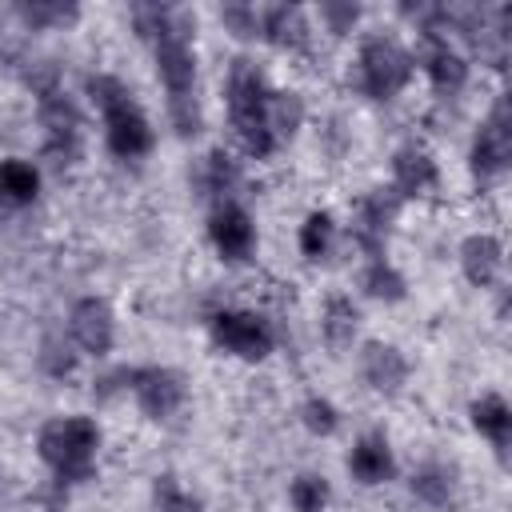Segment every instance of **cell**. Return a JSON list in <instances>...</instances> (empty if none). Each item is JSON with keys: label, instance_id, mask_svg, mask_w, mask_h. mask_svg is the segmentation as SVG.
<instances>
[{"label": "cell", "instance_id": "16", "mask_svg": "<svg viewBox=\"0 0 512 512\" xmlns=\"http://www.w3.org/2000/svg\"><path fill=\"white\" fill-rule=\"evenodd\" d=\"M348 472H352V480H356V484H364V488L392 480V472H396V460H392V448H388V440H384L380 432H368V436H360V440L352 444V452H348Z\"/></svg>", "mask_w": 512, "mask_h": 512}, {"label": "cell", "instance_id": "25", "mask_svg": "<svg viewBox=\"0 0 512 512\" xmlns=\"http://www.w3.org/2000/svg\"><path fill=\"white\" fill-rule=\"evenodd\" d=\"M288 500H292L296 512H324L328 500H332V488H328L324 476H316V472H300V476L288 484Z\"/></svg>", "mask_w": 512, "mask_h": 512}, {"label": "cell", "instance_id": "7", "mask_svg": "<svg viewBox=\"0 0 512 512\" xmlns=\"http://www.w3.org/2000/svg\"><path fill=\"white\" fill-rule=\"evenodd\" d=\"M68 332H72V344L88 356H108L112 352V340H116V316H112V304L100 300V296H84L72 304L68 312Z\"/></svg>", "mask_w": 512, "mask_h": 512}, {"label": "cell", "instance_id": "2", "mask_svg": "<svg viewBox=\"0 0 512 512\" xmlns=\"http://www.w3.org/2000/svg\"><path fill=\"white\" fill-rule=\"evenodd\" d=\"M36 448L60 484H80V480H92V472H96L100 428L88 416H52L40 428Z\"/></svg>", "mask_w": 512, "mask_h": 512}, {"label": "cell", "instance_id": "5", "mask_svg": "<svg viewBox=\"0 0 512 512\" xmlns=\"http://www.w3.org/2000/svg\"><path fill=\"white\" fill-rule=\"evenodd\" d=\"M208 332L216 340V348L240 356V360H264L272 352V328L256 316V312H240V308H224L208 320Z\"/></svg>", "mask_w": 512, "mask_h": 512}, {"label": "cell", "instance_id": "22", "mask_svg": "<svg viewBox=\"0 0 512 512\" xmlns=\"http://www.w3.org/2000/svg\"><path fill=\"white\" fill-rule=\"evenodd\" d=\"M36 192H40V172H36V164L16 160V156L0 160V200H8V204H32Z\"/></svg>", "mask_w": 512, "mask_h": 512}, {"label": "cell", "instance_id": "31", "mask_svg": "<svg viewBox=\"0 0 512 512\" xmlns=\"http://www.w3.org/2000/svg\"><path fill=\"white\" fill-rule=\"evenodd\" d=\"M320 20H324V28L332 32V36H344V32H352L356 28V20H360V4H352V0H328V4H320Z\"/></svg>", "mask_w": 512, "mask_h": 512}, {"label": "cell", "instance_id": "13", "mask_svg": "<svg viewBox=\"0 0 512 512\" xmlns=\"http://www.w3.org/2000/svg\"><path fill=\"white\" fill-rule=\"evenodd\" d=\"M460 272L472 288H492L504 272V244L492 232H476L460 244Z\"/></svg>", "mask_w": 512, "mask_h": 512}, {"label": "cell", "instance_id": "11", "mask_svg": "<svg viewBox=\"0 0 512 512\" xmlns=\"http://www.w3.org/2000/svg\"><path fill=\"white\" fill-rule=\"evenodd\" d=\"M420 68H424L428 84L440 96H456L468 84V60L448 44V36H424V44H420Z\"/></svg>", "mask_w": 512, "mask_h": 512}, {"label": "cell", "instance_id": "30", "mask_svg": "<svg viewBox=\"0 0 512 512\" xmlns=\"http://www.w3.org/2000/svg\"><path fill=\"white\" fill-rule=\"evenodd\" d=\"M40 368H44L48 376H72L76 352H72L60 336H44V344H40Z\"/></svg>", "mask_w": 512, "mask_h": 512}, {"label": "cell", "instance_id": "14", "mask_svg": "<svg viewBox=\"0 0 512 512\" xmlns=\"http://www.w3.org/2000/svg\"><path fill=\"white\" fill-rule=\"evenodd\" d=\"M260 36L280 52H304L312 40V28L296 4H268L260 12Z\"/></svg>", "mask_w": 512, "mask_h": 512}, {"label": "cell", "instance_id": "27", "mask_svg": "<svg viewBox=\"0 0 512 512\" xmlns=\"http://www.w3.org/2000/svg\"><path fill=\"white\" fill-rule=\"evenodd\" d=\"M200 184H204L212 196H224V192H232V184H236V164L228 160V152L212 148V152L204 156V176H200Z\"/></svg>", "mask_w": 512, "mask_h": 512}, {"label": "cell", "instance_id": "12", "mask_svg": "<svg viewBox=\"0 0 512 512\" xmlns=\"http://www.w3.org/2000/svg\"><path fill=\"white\" fill-rule=\"evenodd\" d=\"M360 376L372 392L380 396H396L404 384H408V360L396 344H384V340H368L360 348Z\"/></svg>", "mask_w": 512, "mask_h": 512}, {"label": "cell", "instance_id": "4", "mask_svg": "<svg viewBox=\"0 0 512 512\" xmlns=\"http://www.w3.org/2000/svg\"><path fill=\"white\" fill-rule=\"evenodd\" d=\"M508 160H512V112H508V96H496V104L488 108V116L472 136L468 164L476 180H492L508 168Z\"/></svg>", "mask_w": 512, "mask_h": 512}, {"label": "cell", "instance_id": "28", "mask_svg": "<svg viewBox=\"0 0 512 512\" xmlns=\"http://www.w3.org/2000/svg\"><path fill=\"white\" fill-rule=\"evenodd\" d=\"M300 420H304V428H308L312 436H332V432L340 428V412H336V404L324 400V396H308L304 408H300Z\"/></svg>", "mask_w": 512, "mask_h": 512}, {"label": "cell", "instance_id": "29", "mask_svg": "<svg viewBox=\"0 0 512 512\" xmlns=\"http://www.w3.org/2000/svg\"><path fill=\"white\" fill-rule=\"evenodd\" d=\"M220 20H224V28H228L232 36H240V40H256V36H260V12H256L252 4H224V8H220Z\"/></svg>", "mask_w": 512, "mask_h": 512}, {"label": "cell", "instance_id": "26", "mask_svg": "<svg viewBox=\"0 0 512 512\" xmlns=\"http://www.w3.org/2000/svg\"><path fill=\"white\" fill-rule=\"evenodd\" d=\"M152 500H156V512H204V504L192 492H184L176 484V476H156Z\"/></svg>", "mask_w": 512, "mask_h": 512}, {"label": "cell", "instance_id": "15", "mask_svg": "<svg viewBox=\"0 0 512 512\" xmlns=\"http://www.w3.org/2000/svg\"><path fill=\"white\" fill-rule=\"evenodd\" d=\"M436 180H440L436 160H432L424 148L408 144V148H400V152L392 156V188L400 192V200H412V196L432 192Z\"/></svg>", "mask_w": 512, "mask_h": 512}, {"label": "cell", "instance_id": "21", "mask_svg": "<svg viewBox=\"0 0 512 512\" xmlns=\"http://www.w3.org/2000/svg\"><path fill=\"white\" fill-rule=\"evenodd\" d=\"M412 496L428 508H448L456 500V472L448 464H424L412 472Z\"/></svg>", "mask_w": 512, "mask_h": 512}, {"label": "cell", "instance_id": "3", "mask_svg": "<svg viewBox=\"0 0 512 512\" xmlns=\"http://www.w3.org/2000/svg\"><path fill=\"white\" fill-rule=\"evenodd\" d=\"M356 80H360L364 96L392 100L412 80V52L404 44H396L392 36H368L356 56Z\"/></svg>", "mask_w": 512, "mask_h": 512}, {"label": "cell", "instance_id": "23", "mask_svg": "<svg viewBox=\"0 0 512 512\" xmlns=\"http://www.w3.org/2000/svg\"><path fill=\"white\" fill-rule=\"evenodd\" d=\"M360 284H364V292H368L372 300H380V304H400V300L408 296V280H404L388 260H380V256L364 268Z\"/></svg>", "mask_w": 512, "mask_h": 512}, {"label": "cell", "instance_id": "20", "mask_svg": "<svg viewBox=\"0 0 512 512\" xmlns=\"http://www.w3.org/2000/svg\"><path fill=\"white\" fill-rule=\"evenodd\" d=\"M12 12L24 28H72L80 20V4L72 0H24Z\"/></svg>", "mask_w": 512, "mask_h": 512}, {"label": "cell", "instance_id": "8", "mask_svg": "<svg viewBox=\"0 0 512 512\" xmlns=\"http://www.w3.org/2000/svg\"><path fill=\"white\" fill-rule=\"evenodd\" d=\"M140 412L148 420H168L176 416V408L184 404V380L172 372V368H132V380H128Z\"/></svg>", "mask_w": 512, "mask_h": 512}, {"label": "cell", "instance_id": "1", "mask_svg": "<svg viewBox=\"0 0 512 512\" xmlns=\"http://www.w3.org/2000/svg\"><path fill=\"white\" fill-rule=\"evenodd\" d=\"M92 104L104 112V140H108V152L120 156V160H140L152 152L156 144V132L148 124V116L140 112V104L132 100V92L124 88V80L108 76V72H96L84 80Z\"/></svg>", "mask_w": 512, "mask_h": 512}, {"label": "cell", "instance_id": "19", "mask_svg": "<svg viewBox=\"0 0 512 512\" xmlns=\"http://www.w3.org/2000/svg\"><path fill=\"white\" fill-rule=\"evenodd\" d=\"M356 328H360V308L348 300V296H328L324 300V312H320V332H324V340H328V348H348L352 344V336H356Z\"/></svg>", "mask_w": 512, "mask_h": 512}, {"label": "cell", "instance_id": "24", "mask_svg": "<svg viewBox=\"0 0 512 512\" xmlns=\"http://www.w3.org/2000/svg\"><path fill=\"white\" fill-rule=\"evenodd\" d=\"M332 240H336V224L328 212H308L304 224H300V252L308 260H324L332 252Z\"/></svg>", "mask_w": 512, "mask_h": 512}, {"label": "cell", "instance_id": "9", "mask_svg": "<svg viewBox=\"0 0 512 512\" xmlns=\"http://www.w3.org/2000/svg\"><path fill=\"white\" fill-rule=\"evenodd\" d=\"M400 208H404V200H400L396 188H372V192H364V200L356 204V224H352L356 244L376 256L384 248V240H388Z\"/></svg>", "mask_w": 512, "mask_h": 512}, {"label": "cell", "instance_id": "18", "mask_svg": "<svg viewBox=\"0 0 512 512\" xmlns=\"http://www.w3.org/2000/svg\"><path fill=\"white\" fill-rule=\"evenodd\" d=\"M264 124H268V132H272L276 144L280 140H292L300 132V124H304V100H300V92H272L268 88V96H264Z\"/></svg>", "mask_w": 512, "mask_h": 512}, {"label": "cell", "instance_id": "10", "mask_svg": "<svg viewBox=\"0 0 512 512\" xmlns=\"http://www.w3.org/2000/svg\"><path fill=\"white\" fill-rule=\"evenodd\" d=\"M40 128H44V148L60 164H68L80 152V112L64 92L40 100Z\"/></svg>", "mask_w": 512, "mask_h": 512}, {"label": "cell", "instance_id": "17", "mask_svg": "<svg viewBox=\"0 0 512 512\" xmlns=\"http://www.w3.org/2000/svg\"><path fill=\"white\" fill-rule=\"evenodd\" d=\"M468 416H472V428H476V432L504 456L508 444H512V408H508V400L496 396V392L476 396L472 408H468Z\"/></svg>", "mask_w": 512, "mask_h": 512}, {"label": "cell", "instance_id": "6", "mask_svg": "<svg viewBox=\"0 0 512 512\" xmlns=\"http://www.w3.org/2000/svg\"><path fill=\"white\" fill-rule=\"evenodd\" d=\"M208 240H212V248L220 252V260L244 264V260L256 252V224H252V216H248L240 204L220 200V204L212 208V216H208Z\"/></svg>", "mask_w": 512, "mask_h": 512}]
</instances>
